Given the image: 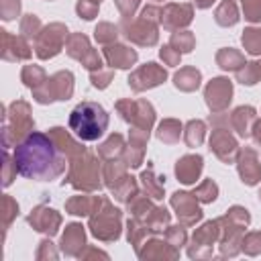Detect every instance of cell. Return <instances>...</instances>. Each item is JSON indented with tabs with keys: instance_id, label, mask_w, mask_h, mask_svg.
Returning a JSON list of instances; mask_svg holds the SVG:
<instances>
[{
	"instance_id": "cell-1",
	"label": "cell",
	"mask_w": 261,
	"mask_h": 261,
	"mask_svg": "<svg viewBox=\"0 0 261 261\" xmlns=\"http://www.w3.org/2000/svg\"><path fill=\"white\" fill-rule=\"evenodd\" d=\"M16 171L35 181L57 179L65 169V157L43 133H29L12 151Z\"/></svg>"
},
{
	"instance_id": "cell-2",
	"label": "cell",
	"mask_w": 261,
	"mask_h": 261,
	"mask_svg": "<svg viewBox=\"0 0 261 261\" xmlns=\"http://www.w3.org/2000/svg\"><path fill=\"white\" fill-rule=\"evenodd\" d=\"M108 112L102 104L84 100L69 114V130L80 141H98L108 128Z\"/></svg>"
}]
</instances>
